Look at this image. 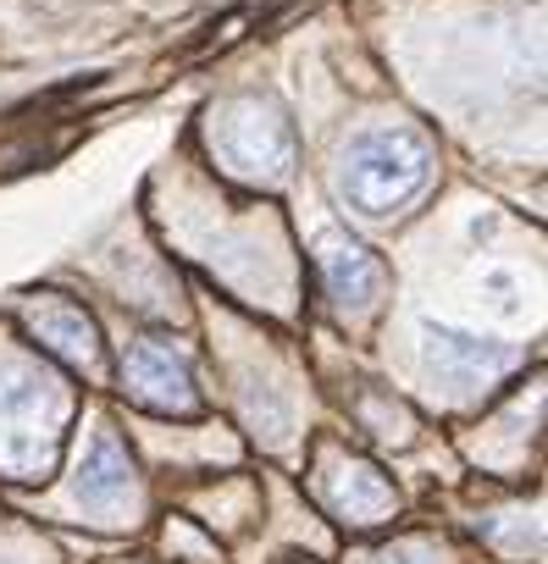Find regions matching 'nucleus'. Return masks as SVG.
Segmentation results:
<instances>
[{"label":"nucleus","instance_id":"nucleus-1","mask_svg":"<svg viewBox=\"0 0 548 564\" xmlns=\"http://www.w3.org/2000/svg\"><path fill=\"white\" fill-rule=\"evenodd\" d=\"M432 183V144L416 128H361L344 150H339V172L333 188L339 199L361 216V221H388L399 216L421 188Z\"/></svg>","mask_w":548,"mask_h":564},{"label":"nucleus","instance_id":"nucleus-2","mask_svg":"<svg viewBox=\"0 0 548 564\" xmlns=\"http://www.w3.org/2000/svg\"><path fill=\"white\" fill-rule=\"evenodd\" d=\"M67 426V388L40 366L7 360L0 366V476H40L51 470Z\"/></svg>","mask_w":548,"mask_h":564},{"label":"nucleus","instance_id":"nucleus-3","mask_svg":"<svg viewBox=\"0 0 548 564\" xmlns=\"http://www.w3.org/2000/svg\"><path fill=\"white\" fill-rule=\"evenodd\" d=\"M211 155L244 183H289L294 172V122L260 95H233L211 111Z\"/></svg>","mask_w":548,"mask_h":564},{"label":"nucleus","instance_id":"nucleus-4","mask_svg":"<svg viewBox=\"0 0 548 564\" xmlns=\"http://www.w3.org/2000/svg\"><path fill=\"white\" fill-rule=\"evenodd\" d=\"M122 388L133 404L155 410V415H178L194 421L200 415V388H194V366L189 349H178L172 338H139L122 355Z\"/></svg>","mask_w":548,"mask_h":564},{"label":"nucleus","instance_id":"nucleus-5","mask_svg":"<svg viewBox=\"0 0 548 564\" xmlns=\"http://www.w3.org/2000/svg\"><path fill=\"white\" fill-rule=\"evenodd\" d=\"M316 271H322L327 300L344 316H372L383 305V294H388V265L366 243H355L344 232H322L316 238Z\"/></svg>","mask_w":548,"mask_h":564},{"label":"nucleus","instance_id":"nucleus-6","mask_svg":"<svg viewBox=\"0 0 548 564\" xmlns=\"http://www.w3.org/2000/svg\"><path fill=\"white\" fill-rule=\"evenodd\" d=\"M421 360L449 393H476V388H487L509 371L504 344L476 338V333H454V327H438V322L421 327Z\"/></svg>","mask_w":548,"mask_h":564},{"label":"nucleus","instance_id":"nucleus-7","mask_svg":"<svg viewBox=\"0 0 548 564\" xmlns=\"http://www.w3.org/2000/svg\"><path fill=\"white\" fill-rule=\"evenodd\" d=\"M23 322H29V333L56 360H67L78 371H95L100 366V327L89 322L84 305H73L62 294H40V300H23Z\"/></svg>","mask_w":548,"mask_h":564},{"label":"nucleus","instance_id":"nucleus-8","mask_svg":"<svg viewBox=\"0 0 548 564\" xmlns=\"http://www.w3.org/2000/svg\"><path fill=\"white\" fill-rule=\"evenodd\" d=\"M316 492H322V503H327L339 520H350V525H377V520L394 514V487H388L372 465H361V459L327 454V459H322V476H316Z\"/></svg>","mask_w":548,"mask_h":564},{"label":"nucleus","instance_id":"nucleus-9","mask_svg":"<svg viewBox=\"0 0 548 564\" xmlns=\"http://www.w3.org/2000/svg\"><path fill=\"white\" fill-rule=\"evenodd\" d=\"M133 459H128V448L111 437V432H100L89 448H84V465H78V476H73V492H78V503L84 509H95V514H117L128 498H133Z\"/></svg>","mask_w":548,"mask_h":564},{"label":"nucleus","instance_id":"nucleus-10","mask_svg":"<svg viewBox=\"0 0 548 564\" xmlns=\"http://www.w3.org/2000/svg\"><path fill=\"white\" fill-rule=\"evenodd\" d=\"M372 564H432V558H427L421 547H383Z\"/></svg>","mask_w":548,"mask_h":564}]
</instances>
